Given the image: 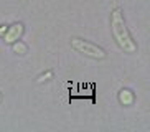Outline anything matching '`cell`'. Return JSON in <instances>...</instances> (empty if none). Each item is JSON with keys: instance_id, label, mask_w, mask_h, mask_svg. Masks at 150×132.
<instances>
[{"instance_id": "5b68a950", "label": "cell", "mask_w": 150, "mask_h": 132, "mask_svg": "<svg viewBox=\"0 0 150 132\" xmlns=\"http://www.w3.org/2000/svg\"><path fill=\"white\" fill-rule=\"evenodd\" d=\"M4 101V97H2V92H0V102Z\"/></svg>"}, {"instance_id": "3957f363", "label": "cell", "mask_w": 150, "mask_h": 132, "mask_svg": "<svg viewBox=\"0 0 150 132\" xmlns=\"http://www.w3.org/2000/svg\"><path fill=\"white\" fill-rule=\"evenodd\" d=\"M22 33H23V25L22 23H15L8 28V30H5V43H15L17 40L22 38Z\"/></svg>"}, {"instance_id": "6da1fadb", "label": "cell", "mask_w": 150, "mask_h": 132, "mask_svg": "<svg viewBox=\"0 0 150 132\" xmlns=\"http://www.w3.org/2000/svg\"><path fill=\"white\" fill-rule=\"evenodd\" d=\"M110 28H112V35H114L117 45H119L124 51H127V53L137 51V45L132 40L130 33H129L127 26H125L124 13H122V10H120L119 7L114 9L112 13H110Z\"/></svg>"}, {"instance_id": "277c9868", "label": "cell", "mask_w": 150, "mask_h": 132, "mask_svg": "<svg viewBox=\"0 0 150 132\" xmlns=\"http://www.w3.org/2000/svg\"><path fill=\"white\" fill-rule=\"evenodd\" d=\"M15 51H25V46L23 45H17L15 46Z\"/></svg>"}, {"instance_id": "7a4b0ae2", "label": "cell", "mask_w": 150, "mask_h": 132, "mask_svg": "<svg viewBox=\"0 0 150 132\" xmlns=\"http://www.w3.org/2000/svg\"><path fill=\"white\" fill-rule=\"evenodd\" d=\"M71 46H73L76 51L83 53L86 56L96 58V60H102V58H106V55H107L101 46H97V45L91 43V41H86V40H83V38H71Z\"/></svg>"}]
</instances>
